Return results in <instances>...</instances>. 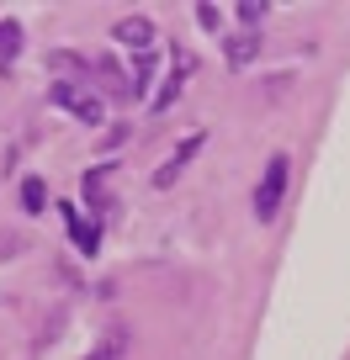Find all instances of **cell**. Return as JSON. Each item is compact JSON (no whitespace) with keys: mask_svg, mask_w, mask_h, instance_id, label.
Instances as JSON below:
<instances>
[{"mask_svg":"<svg viewBox=\"0 0 350 360\" xmlns=\"http://www.w3.org/2000/svg\"><path fill=\"white\" fill-rule=\"evenodd\" d=\"M96 75H101V96H112V101H133V79L123 75V69L112 64V58H96Z\"/></svg>","mask_w":350,"mask_h":360,"instance_id":"cell-7","label":"cell"},{"mask_svg":"<svg viewBox=\"0 0 350 360\" xmlns=\"http://www.w3.org/2000/svg\"><path fill=\"white\" fill-rule=\"evenodd\" d=\"M64 223H69V233H75L80 255H96V244H101V223H85L75 207H64Z\"/></svg>","mask_w":350,"mask_h":360,"instance_id":"cell-10","label":"cell"},{"mask_svg":"<svg viewBox=\"0 0 350 360\" xmlns=\"http://www.w3.org/2000/svg\"><path fill=\"white\" fill-rule=\"evenodd\" d=\"M127 349H133V328L112 323L101 339H96L91 349H85V360H127Z\"/></svg>","mask_w":350,"mask_h":360,"instance_id":"cell-5","label":"cell"},{"mask_svg":"<svg viewBox=\"0 0 350 360\" xmlns=\"http://www.w3.org/2000/svg\"><path fill=\"white\" fill-rule=\"evenodd\" d=\"M287 175H292V159H287V154H271V159H265V175H260V186H255V217H260V223H271V217L282 212Z\"/></svg>","mask_w":350,"mask_h":360,"instance_id":"cell-2","label":"cell"},{"mask_svg":"<svg viewBox=\"0 0 350 360\" xmlns=\"http://www.w3.org/2000/svg\"><path fill=\"white\" fill-rule=\"evenodd\" d=\"M43 202H48V186L37 175H27L22 180V207H27V212H43Z\"/></svg>","mask_w":350,"mask_h":360,"instance_id":"cell-12","label":"cell"},{"mask_svg":"<svg viewBox=\"0 0 350 360\" xmlns=\"http://www.w3.org/2000/svg\"><path fill=\"white\" fill-rule=\"evenodd\" d=\"M22 53V22H0V64H11Z\"/></svg>","mask_w":350,"mask_h":360,"instance_id":"cell-11","label":"cell"},{"mask_svg":"<svg viewBox=\"0 0 350 360\" xmlns=\"http://www.w3.org/2000/svg\"><path fill=\"white\" fill-rule=\"evenodd\" d=\"M112 37H117L123 48H133L138 58H144L149 48H154V22H149V16H123V22L112 27Z\"/></svg>","mask_w":350,"mask_h":360,"instance_id":"cell-4","label":"cell"},{"mask_svg":"<svg viewBox=\"0 0 350 360\" xmlns=\"http://www.w3.org/2000/svg\"><path fill=\"white\" fill-rule=\"evenodd\" d=\"M117 165H96L91 175H85V202L96 207V212H112V196H106V186H112Z\"/></svg>","mask_w":350,"mask_h":360,"instance_id":"cell-9","label":"cell"},{"mask_svg":"<svg viewBox=\"0 0 350 360\" xmlns=\"http://www.w3.org/2000/svg\"><path fill=\"white\" fill-rule=\"evenodd\" d=\"M48 101H54L58 112L80 117L85 127H96L106 117V96L91 85V79H54V85H48Z\"/></svg>","mask_w":350,"mask_h":360,"instance_id":"cell-1","label":"cell"},{"mask_svg":"<svg viewBox=\"0 0 350 360\" xmlns=\"http://www.w3.org/2000/svg\"><path fill=\"white\" fill-rule=\"evenodd\" d=\"M239 22H244L249 27V32H260V22H265V16H271V6H255V0H244V6H239Z\"/></svg>","mask_w":350,"mask_h":360,"instance_id":"cell-13","label":"cell"},{"mask_svg":"<svg viewBox=\"0 0 350 360\" xmlns=\"http://www.w3.org/2000/svg\"><path fill=\"white\" fill-rule=\"evenodd\" d=\"M196 22H202L207 32H218V27H223V11H218V6H196Z\"/></svg>","mask_w":350,"mask_h":360,"instance_id":"cell-14","label":"cell"},{"mask_svg":"<svg viewBox=\"0 0 350 360\" xmlns=\"http://www.w3.org/2000/svg\"><path fill=\"white\" fill-rule=\"evenodd\" d=\"M202 143H207V138H202V133H192V138H186V143H181V148H175V154H170V159H165V165H159V169H154V186H159V191H165V186H175V180H181V169H186V165H192V159H196V154H202Z\"/></svg>","mask_w":350,"mask_h":360,"instance_id":"cell-3","label":"cell"},{"mask_svg":"<svg viewBox=\"0 0 350 360\" xmlns=\"http://www.w3.org/2000/svg\"><path fill=\"white\" fill-rule=\"evenodd\" d=\"M260 43H265L260 32L239 27V32H228V37H223V53H228V64H234V69H244V64H255V58H260Z\"/></svg>","mask_w":350,"mask_h":360,"instance_id":"cell-6","label":"cell"},{"mask_svg":"<svg viewBox=\"0 0 350 360\" xmlns=\"http://www.w3.org/2000/svg\"><path fill=\"white\" fill-rule=\"evenodd\" d=\"M186 75H192V53H175V58H170V79H165V90H159V96H154V112H165V106H175V96H181Z\"/></svg>","mask_w":350,"mask_h":360,"instance_id":"cell-8","label":"cell"}]
</instances>
